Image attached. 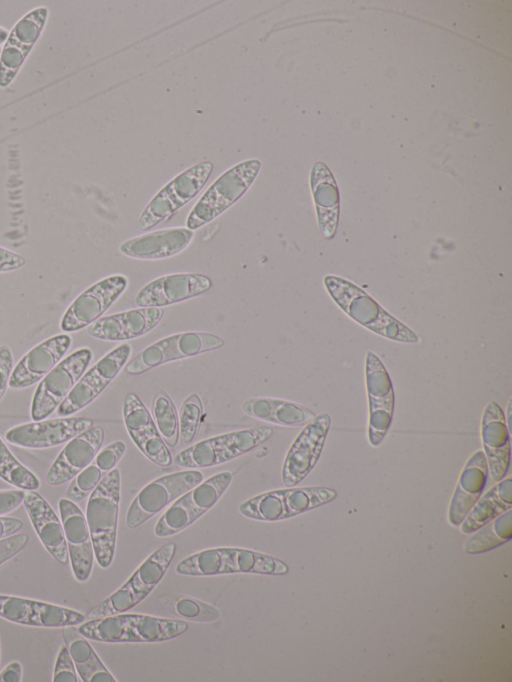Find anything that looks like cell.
Masks as SVG:
<instances>
[{"label":"cell","mask_w":512,"mask_h":682,"mask_svg":"<svg viewBox=\"0 0 512 682\" xmlns=\"http://www.w3.org/2000/svg\"><path fill=\"white\" fill-rule=\"evenodd\" d=\"M331 426L327 413L315 416L291 444L282 467V482L294 487L302 482L319 461Z\"/></svg>","instance_id":"cell-17"},{"label":"cell","mask_w":512,"mask_h":682,"mask_svg":"<svg viewBox=\"0 0 512 682\" xmlns=\"http://www.w3.org/2000/svg\"><path fill=\"white\" fill-rule=\"evenodd\" d=\"M13 355L6 345L0 346V401L4 397L13 371Z\"/></svg>","instance_id":"cell-44"},{"label":"cell","mask_w":512,"mask_h":682,"mask_svg":"<svg viewBox=\"0 0 512 682\" xmlns=\"http://www.w3.org/2000/svg\"><path fill=\"white\" fill-rule=\"evenodd\" d=\"M188 622L144 614L118 613L79 624L85 638L103 643H153L174 639L185 633Z\"/></svg>","instance_id":"cell-1"},{"label":"cell","mask_w":512,"mask_h":682,"mask_svg":"<svg viewBox=\"0 0 512 682\" xmlns=\"http://www.w3.org/2000/svg\"><path fill=\"white\" fill-rule=\"evenodd\" d=\"M54 682H77L76 668L66 645H62L58 652L54 672Z\"/></svg>","instance_id":"cell-42"},{"label":"cell","mask_w":512,"mask_h":682,"mask_svg":"<svg viewBox=\"0 0 512 682\" xmlns=\"http://www.w3.org/2000/svg\"><path fill=\"white\" fill-rule=\"evenodd\" d=\"M29 541L26 533H16L0 539V566L19 554Z\"/></svg>","instance_id":"cell-43"},{"label":"cell","mask_w":512,"mask_h":682,"mask_svg":"<svg viewBox=\"0 0 512 682\" xmlns=\"http://www.w3.org/2000/svg\"><path fill=\"white\" fill-rule=\"evenodd\" d=\"M463 544L469 554L483 553L510 541L512 537V511H505L480 527Z\"/></svg>","instance_id":"cell-35"},{"label":"cell","mask_w":512,"mask_h":682,"mask_svg":"<svg viewBox=\"0 0 512 682\" xmlns=\"http://www.w3.org/2000/svg\"><path fill=\"white\" fill-rule=\"evenodd\" d=\"M123 419L129 436L149 460L161 467L172 464L171 452L155 421L140 397L133 392L124 399Z\"/></svg>","instance_id":"cell-21"},{"label":"cell","mask_w":512,"mask_h":682,"mask_svg":"<svg viewBox=\"0 0 512 682\" xmlns=\"http://www.w3.org/2000/svg\"><path fill=\"white\" fill-rule=\"evenodd\" d=\"M273 433L272 428L259 426L210 437L180 451L173 462L188 469L220 465L255 449Z\"/></svg>","instance_id":"cell-7"},{"label":"cell","mask_w":512,"mask_h":682,"mask_svg":"<svg viewBox=\"0 0 512 682\" xmlns=\"http://www.w3.org/2000/svg\"><path fill=\"white\" fill-rule=\"evenodd\" d=\"M176 551L177 546L174 542L154 551L119 589L88 613V618L125 613L137 606L164 577Z\"/></svg>","instance_id":"cell-6"},{"label":"cell","mask_w":512,"mask_h":682,"mask_svg":"<svg viewBox=\"0 0 512 682\" xmlns=\"http://www.w3.org/2000/svg\"><path fill=\"white\" fill-rule=\"evenodd\" d=\"M25 490H0V516H6L23 504Z\"/></svg>","instance_id":"cell-45"},{"label":"cell","mask_w":512,"mask_h":682,"mask_svg":"<svg viewBox=\"0 0 512 682\" xmlns=\"http://www.w3.org/2000/svg\"><path fill=\"white\" fill-rule=\"evenodd\" d=\"M175 571L186 576H214L232 573L285 575L288 565L271 555L235 547L207 549L180 561Z\"/></svg>","instance_id":"cell-3"},{"label":"cell","mask_w":512,"mask_h":682,"mask_svg":"<svg viewBox=\"0 0 512 682\" xmlns=\"http://www.w3.org/2000/svg\"><path fill=\"white\" fill-rule=\"evenodd\" d=\"M25 264L26 258L24 256L0 246V273L18 270Z\"/></svg>","instance_id":"cell-46"},{"label":"cell","mask_w":512,"mask_h":682,"mask_svg":"<svg viewBox=\"0 0 512 682\" xmlns=\"http://www.w3.org/2000/svg\"><path fill=\"white\" fill-rule=\"evenodd\" d=\"M23 527V522L18 518L0 516V539L16 534Z\"/></svg>","instance_id":"cell-47"},{"label":"cell","mask_w":512,"mask_h":682,"mask_svg":"<svg viewBox=\"0 0 512 682\" xmlns=\"http://www.w3.org/2000/svg\"><path fill=\"white\" fill-rule=\"evenodd\" d=\"M324 283L336 304L358 324L393 341L418 342V336L409 327L389 314L352 282L335 276H326Z\"/></svg>","instance_id":"cell-2"},{"label":"cell","mask_w":512,"mask_h":682,"mask_svg":"<svg viewBox=\"0 0 512 682\" xmlns=\"http://www.w3.org/2000/svg\"><path fill=\"white\" fill-rule=\"evenodd\" d=\"M152 412L157 429L168 447H176L179 443V417L170 396L160 390L152 402Z\"/></svg>","instance_id":"cell-36"},{"label":"cell","mask_w":512,"mask_h":682,"mask_svg":"<svg viewBox=\"0 0 512 682\" xmlns=\"http://www.w3.org/2000/svg\"><path fill=\"white\" fill-rule=\"evenodd\" d=\"M224 340L207 332H184L163 338L145 348L125 367L130 375H140L164 363L217 350Z\"/></svg>","instance_id":"cell-12"},{"label":"cell","mask_w":512,"mask_h":682,"mask_svg":"<svg viewBox=\"0 0 512 682\" xmlns=\"http://www.w3.org/2000/svg\"><path fill=\"white\" fill-rule=\"evenodd\" d=\"M64 643L70 653L76 672L84 682H116L117 680L102 663L90 643L77 628H62Z\"/></svg>","instance_id":"cell-34"},{"label":"cell","mask_w":512,"mask_h":682,"mask_svg":"<svg viewBox=\"0 0 512 682\" xmlns=\"http://www.w3.org/2000/svg\"><path fill=\"white\" fill-rule=\"evenodd\" d=\"M481 441L488 474L495 482L502 480L509 468L511 445L510 431L505 414L495 401L487 403L481 418Z\"/></svg>","instance_id":"cell-27"},{"label":"cell","mask_w":512,"mask_h":682,"mask_svg":"<svg viewBox=\"0 0 512 682\" xmlns=\"http://www.w3.org/2000/svg\"><path fill=\"white\" fill-rule=\"evenodd\" d=\"M0 478L6 483L25 491L40 487L37 476L21 464L0 438Z\"/></svg>","instance_id":"cell-37"},{"label":"cell","mask_w":512,"mask_h":682,"mask_svg":"<svg viewBox=\"0 0 512 682\" xmlns=\"http://www.w3.org/2000/svg\"><path fill=\"white\" fill-rule=\"evenodd\" d=\"M164 310L159 307H139L100 317L87 327V333L103 341H125L143 336L161 321Z\"/></svg>","instance_id":"cell-26"},{"label":"cell","mask_w":512,"mask_h":682,"mask_svg":"<svg viewBox=\"0 0 512 682\" xmlns=\"http://www.w3.org/2000/svg\"><path fill=\"white\" fill-rule=\"evenodd\" d=\"M0 617L12 623L43 628L76 626L86 619L81 612L70 608L2 594H0Z\"/></svg>","instance_id":"cell-20"},{"label":"cell","mask_w":512,"mask_h":682,"mask_svg":"<svg viewBox=\"0 0 512 682\" xmlns=\"http://www.w3.org/2000/svg\"><path fill=\"white\" fill-rule=\"evenodd\" d=\"M120 488V471L114 468L102 478L89 495L86 506L85 517L94 555L101 568H108L115 554Z\"/></svg>","instance_id":"cell-4"},{"label":"cell","mask_w":512,"mask_h":682,"mask_svg":"<svg viewBox=\"0 0 512 682\" xmlns=\"http://www.w3.org/2000/svg\"><path fill=\"white\" fill-rule=\"evenodd\" d=\"M125 451L126 444L123 441H115L100 449L93 461L107 474L116 467Z\"/></svg>","instance_id":"cell-41"},{"label":"cell","mask_w":512,"mask_h":682,"mask_svg":"<svg viewBox=\"0 0 512 682\" xmlns=\"http://www.w3.org/2000/svg\"><path fill=\"white\" fill-rule=\"evenodd\" d=\"M106 473L94 461L75 476L66 490L65 498L79 502L89 497Z\"/></svg>","instance_id":"cell-40"},{"label":"cell","mask_w":512,"mask_h":682,"mask_svg":"<svg viewBox=\"0 0 512 682\" xmlns=\"http://www.w3.org/2000/svg\"><path fill=\"white\" fill-rule=\"evenodd\" d=\"M512 508V478L498 481L481 495L459 525L462 533L471 534Z\"/></svg>","instance_id":"cell-32"},{"label":"cell","mask_w":512,"mask_h":682,"mask_svg":"<svg viewBox=\"0 0 512 682\" xmlns=\"http://www.w3.org/2000/svg\"><path fill=\"white\" fill-rule=\"evenodd\" d=\"M311 188L317 208L320 229L326 238L334 236L338 221V191L333 176L323 163L315 164Z\"/></svg>","instance_id":"cell-33"},{"label":"cell","mask_w":512,"mask_h":682,"mask_svg":"<svg viewBox=\"0 0 512 682\" xmlns=\"http://www.w3.org/2000/svg\"><path fill=\"white\" fill-rule=\"evenodd\" d=\"M8 33H9L8 29L0 26V45L4 44L8 37Z\"/></svg>","instance_id":"cell-49"},{"label":"cell","mask_w":512,"mask_h":682,"mask_svg":"<svg viewBox=\"0 0 512 682\" xmlns=\"http://www.w3.org/2000/svg\"><path fill=\"white\" fill-rule=\"evenodd\" d=\"M365 383L369 408L368 440L373 447H377L391 426L395 395L384 364L372 351L366 355Z\"/></svg>","instance_id":"cell-15"},{"label":"cell","mask_w":512,"mask_h":682,"mask_svg":"<svg viewBox=\"0 0 512 682\" xmlns=\"http://www.w3.org/2000/svg\"><path fill=\"white\" fill-rule=\"evenodd\" d=\"M131 354L129 344L112 349L87 370L56 409L60 417L77 413L94 401L122 370Z\"/></svg>","instance_id":"cell-14"},{"label":"cell","mask_w":512,"mask_h":682,"mask_svg":"<svg viewBox=\"0 0 512 682\" xmlns=\"http://www.w3.org/2000/svg\"><path fill=\"white\" fill-rule=\"evenodd\" d=\"M336 497L337 491L329 487H289L252 497L240 504L239 512L258 521H281L328 504Z\"/></svg>","instance_id":"cell-5"},{"label":"cell","mask_w":512,"mask_h":682,"mask_svg":"<svg viewBox=\"0 0 512 682\" xmlns=\"http://www.w3.org/2000/svg\"><path fill=\"white\" fill-rule=\"evenodd\" d=\"M24 508L45 549L62 565L68 563L64 529L56 512L36 491H25Z\"/></svg>","instance_id":"cell-28"},{"label":"cell","mask_w":512,"mask_h":682,"mask_svg":"<svg viewBox=\"0 0 512 682\" xmlns=\"http://www.w3.org/2000/svg\"><path fill=\"white\" fill-rule=\"evenodd\" d=\"M203 403L198 394L189 395L182 404L179 416V437L184 445L191 444L197 436Z\"/></svg>","instance_id":"cell-39"},{"label":"cell","mask_w":512,"mask_h":682,"mask_svg":"<svg viewBox=\"0 0 512 682\" xmlns=\"http://www.w3.org/2000/svg\"><path fill=\"white\" fill-rule=\"evenodd\" d=\"M58 509L73 575L77 581L85 582L91 575L95 558L86 517L77 504L67 498L59 500Z\"/></svg>","instance_id":"cell-22"},{"label":"cell","mask_w":512,"mask_h":682,"mask_svg":"<svg viewBox=\"0 0 512 682\" xmlns=\"http://www.w3.org/2000/svg\"><path fill=\"white\" fill-rule=\"evenodd\" d=\"M193 237V230L188 228L162 229L130 238L119 246V250L134 259H166L182 252Z\"/></svg>","instance_id":"cell-29"},{"label":"cell","mask_w":512,"mask_h":682,"mask_svg":"<svg viewBox=\"0 0 512 682\" xmlns=\"http://www.w3.org/2000/svg\"><path fill=\"white\" fill-rule=\"evenodd\" d=\"M160 601L163 606L185 620L214 622L220 618V612L216 607L189 596L167 597Z\"/></svg>","instance_id":"cell-38"},{"label":"cell","mask_w":512,"mask_h":682,"mask_svg":"<svg viewBox=\"0 0 512 682\" xmlns=\"http://www.w3.org/2000/svg\"><path fill=\"white\" fill-rule=\"evenodd\" d=\"M212 162L191 166L168 182L143 210L138 227L147 231L170 218L204 187L213 171Z\"/></svg>","instance_id":"cell-11"},{"label":"cell","mask_w":512,"mask_h":682,"mask_svg":"<svg viewBox=\"0 0 512 682\" xmlns=\"http://www.w3.org/2000/svg\"><path fill=\"white\" fill-rule=\"evenodd\" d=\"M104 439L105 430L102 426H92L70 439L48 470V485L60 486L71 481L93 462Z\"/></svg>","instance_id":"cell-23"},{"label":"cell","mask_w":512,"mask_h":682,"mask_svg":"<svg viewBox=\"0 0 512 682\" xmlns=\"http://www.w3.org/2000/svg\"><path fill=\"white\" fill-rule=\"evenodd\" d=\"M261 166L260 160L248 159L226 170L192 208L187 228L194 231L206 225L238 201L256 179Z\"/></svg>","instance_id":"cell-8"},{"label":"cell","mask_w":512,"mask_h":682,"mask_svg":"<svg viewBox=\"0 0 512 682\" xmlns=\"http://www.w3.org/2000/svg\"><path fill=\"white\" fill-rule=\"evenodd\" d=\"M71 343V337L63 333L37 344L13 368L9 387L25 389L38 383L64 358Z\"/></svg>","instance_id":"cell-25"},{"label":"cell","mask_w":512,"mask_h":682,"mask_svg":"<svg viewBox=\"0 0 512 682\" xmlns=\"http://www.w3.org/2000/svg\"><path fill=\"white\" fill-rule=\"evenodd\" d=\"M212 280L201 273H176L156 278L145 285L136 295L138 307L172 305L206 293Z\"/></svg>","instance_id":"cell-24"},{"label":"cell","mask_w":512,"mask_h":682,"mask_svg":"<svg viewBox=\"0 0 512 682\" xmlns=\"http://www.w3.org/2000/svg\"><path fill=\"white\" fill-rule=\"evenodd\" d=\"M49 16L46 6L28 11L12 27L0 53V87H8L40 38Z\"/></svg>","instance_id":"cell-18"},{"label":"cell","mask_w":512,"mask_h":682,"mask_svg":"<svg viewBox=\"0 0 512 682\" xmlns=\"http://www.w3.org/2000/svg\"><path fill=\"white\" fill-rule=\"evenodd\" d=\"M242 411L255 419L283 427H301L315 414L299 403L270 397H256L244 401Z\"/></svg>","instance_id":"cell-31"},{"label":"cell","mask_w":512,"mask_h":682,"mask_svg":"<svg viewBox=\"0 0 512 682\" xmlns=\"http://www.w3.org/2000/svg\"><path fill=\"white\" fill-rule=\"evenodd\" d=\"M488 475L485 454L477 450L463 467L450 501L448 520L452 526H459L480 498Z\"/></svg>","instance_id":"cell-30"},{"label":"cell","mask_w":512,"mask_h":682,"mask_svg":"<svg viewBox=\"0 0 512 682\" xmlns=\"http://www.w3.org/2000/svg\"><path fill=\"white\" fill-rule=\"evenodd\" d=\"M229 471L215 474L179 498L162 514L154 528L157 537H168L193 524L211 509L232 482Z\"/></svg>","instance_id":"cell-9"},{"label":"cell","mask_w":512,"mask_h":682,"mask_svg":"<svg viewBox=\"0 0 512 682\" xmlns=\"http://www.w3.org/2000/svg\"><path fill=\"white\" fill-rule=\"evenodd\" d=\"M22 680V665L18 661L9 663L0 672V682H20Z\"/></svg>","instance_id":"cell-48"},{"label":"cell","mask_w":512,"mask_h":682,"mask_svg":"<svg viewBox=\"0 0 512 682\" xmlns=\"http://www.w3.org/2000/svg\"><path fill=\"white\" fill-rule=\"evenodd\" d=\"M128 280L123 275L103 278L79 294L64 312L60 329L76 332L98 320L123 294Z\"/></svg>","instance_id":"cell-16"},{"label":"cell","mask_w":512,"mask_h":682,"mask_svg":"<svg viewBox=\"0 0 512 682\" xmlns=\"http://www.w3.org/2000/svg\"><path fill=\"white\" fill-rule=\"evenodd\" d=\"M92 426L94 421L86 417L44 419L10 428L5 439L21 448L46 449L67 443Z\"/></svg>","instance_id":"cell-19"},{"label":"cell","mask_w":512,"mask_h":682,"mask_svg":"<svg viewBox=\"0 0 512 682\" xmlns=\"http://www.w3.org/2000/svg\"><path fill=\"white\" fill-rule=\"evenodd\" d=\"M202 481V472L195 469L167 474L150 482L130 504L126 514L127 527L141 526Z\"/></svg>","instance_id":"cell-13"},{"label":"cell","mask_w":512,"mask_h":682,"mask_svg":"<svg viewBox=\"0 0 512 682\" xmlns=\"http://www.w3.org/2000/svg\"><path fill=\"white\" fill-rule=\"evenodd\" d=\"M93 353L82 347L63 358L45 377L34 392L30 416L41 421L52 415L86 372Z\"/></svg>","instance_id":"cell-10"}]
</instances>
